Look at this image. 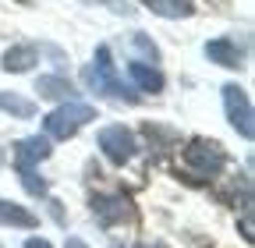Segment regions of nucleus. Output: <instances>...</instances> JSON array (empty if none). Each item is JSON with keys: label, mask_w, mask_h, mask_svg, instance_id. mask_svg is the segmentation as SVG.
<instances>
[{"label": "nucleus", "mask_w": 255, "mask_h": 248, "mask_svg": "<svg viewBox=\"0 0 255 248\" xmlns=\"http://www.w3.org/2000/svg\"><path fill=\"white\" fill-rule=\"evenodd\" d=\"M85 85H89L92 92L114 96V100H128V103H135V100H138L135 92L128 89L121 78H117V71H114V60H110V50H107V46H100V50H96V64H89V68H85Z\"/></svg>", "instance_id": "obj_1"}, {"label": "nucleus", "mask_w": 255, "mask_h": 248, "mask_svg": "<svg viewBox=\"0 0 255 248\" xmlns=\"http://www.w3.org/2000/svg\"><path fill=\"white\" fill-rule=\"evenodd\" d=\"M89 121H96V110L89 107V103H78V100H68L64 107H57L53 114H46V121H43V131L50 135V138H60V142H68V138H75Z\"/></svg>", "instance_id": "obj_2"}, {"label": "nucleus", "mask_w": 255, "mask_h": 248, "mask_svg": "<svg viewBox=\"0 0 255 248\" xmlns=\"http://www.w3.org/2000/svg\"><path fill=\"white\" fill-rule=\"evenodd\" d=\"M223 163H227V152H223L220 142H209V138H191L188 149H184V170L191 177H216L223 170Z\"/></svg>", "instance_id": "obj_3"}, {"label": "nucleus", "mask_w": 255, "mask_h": 248, "mask_svg": "<svg viewBox=\"0 0 255 248\" xmlns=\"http://www.w3.org/2000/svg\"><path fill=\"white\" fill-rule=\"evenodd\" d=\"M223 110H227V121L234 124V131L252 142L255 138V114H252V103H248V92L241 85H223Z\"/></svg>", "instance_id": "obj_4"}, {"label": "nucleus", "mask_w": 255, "mask_h": 248, "mask_svg": "<svg viewBox=\"0 0 255 248\" xmlns=\"http://www.w3.org/2000/svg\"><path fill=\"white\" fill-rule=\"evenodd\" d=\"M100 149H103V156L110 160V163H128L135 156V135L124 128V124H107V128H100Z\"/></svg>", "instance_id": "obj_5"}, {"label": "nucleus", "mask_w": 255, "mask_h": 248, "mask_svg": "<svg viewBox=\"0 0 255 248\" xmlns=\"http://www.w3.org/2000/svg\"><path fill=\"white\" fill-rule=\"evenodd\" d=\"M92 216L100 220V227H114L121 220H131V199L114 192V195H96L92 199Z\"/></svg>", "instance_id": "obj_6"}, {"label": "nucleus", "mask_w": 255, "mask_h": 248, "mask_svg": "<svg viewBox=\"0 0 255 248\" xmlns=\"http://www.w3.org/2000/svg\"><path fill=\"white\" fill-rule=\"evenodd\" d=\"M46 156H50V138H43V135L14 142V167H36Z\"/></svg>", "instance_id": "obj_7"}, {"label": "nucleus", "mask_w": 255, "mask_h": 248, "mask_svg": "<svg viewBox=\"0 0 255 248\" xmlns=\"http://www.w3.org/2000/svg\"><path fill=\"white\" fill-rule=\"evenodd\" d=\"M206 57L213 60V64H220V68H241V60H245V53L238 50V43L227 39V36L209 39L206 43Z\"/></svg>", "instance_id": "obj_8"}, {"label": "nucleus", "mask_w": 255, "mask_h": 248, "mask_svg": "<svg viewBox=\"0 0 255 248\" xmlns=\"http://www.w3.org/2000/svg\"><path fill=\"white\" fill-rule=\"evenodd\" d=\"M0 224H4V227H25V231H32V227H39V216L32 209H25V206H18V202H4V199H0Z\"/></svg>", "instance_id": "obj_9"}, {"label": "nucleus", "mask_w": 255, "mask_h": 248, "mask_svg": "<svg viewBox=\"0 0 255 248\" xmlns=\"http://www.w3.org/2000/svg\"><path fill=\"white\" fill-rule=\"evenodd\" d=\"M39 60V50L32 46V43H18V46H11L7 53H4V71H14V75H21V71H28L32 64Z\"/></svg>", "instance_id": "obj_10"}, {"label": "nucleus", "mask_w": 255, "mask_h": 248, "mask_svg": "<svg viewBox=\"0 0 255 248\" xmlns=\"http://www.w3.org/2000/svg\"><path fill=\"white\" fill-rule=\"evenodd\" d=\"M36 92L43 100H75V85L64 78V75H43L36 82Z\"/></svg>", "instance_id": "obj_11"}, {"label": "nucleus", "mask_w": 255, "mask_h": 248, "mask_svg": "<svg viewBox=\"0 0 255 248\" xmlns=\"http://www.w3.org/2000/svg\"><path fill=\"white\" fill-rule=\"evenodd\" d=\"M128 75H131V82L142 92H159L163 89V75L156 68H149V64H142V60H131V64H128Z\"/></svg>", "instance_id": "obj_12"}, {"label": "nucleus", "mask_w": 255, "mask_h": 248, "mask_svg": "<svg viewBox=\"0 0 255 248\" xmlns=\"http://www.w3.org/2000/svg\"><path fill=\"white\" fill-rule=\"evenodd\" d=\"M145 4L159 18H188V14H195V4H191V0H145Z\"/></svg>", "instance_id": "obj_13"}, {"label": "nucleus", "mask_w": 255, "mask_h": 248, "mask_svg": "<svg viewBox=\"0 0 255 248\" xmlns=\"http://www.w3.org/2000/svg\"><path fill=\"white\" fill-rule=\"evenodd\" d=\"M0 110H4V114H11V117L28 121L32 114H36V103H32V100H25V96H14V92H0Z\"/></svg>", "instance_id": "obj_14"}, {"label": "nucleus", "mask_w": 255, "mask_h": 248, "mask_svg": "<svg viewBox=\"0 0 255 248\" xmlns=\"http://www.w3.org/2000/svg\"><path fill=\"white\" fill-rule=\"evenodd\" d=\"M18 174H21V184L28 195H46V181L36 174V167H18Z\"/></svg>", "instance_id": "obj_15"}, {"label": "nucleus", "mask_w": 255, "mask_h": 248, "mask_svg": "<svg viewBox=\"0 0 255 248\" xmlns=\"http://www.w3.org/2000/svg\"><path fill=\"white\" fill-rule=\"evenodd\" d=\"M131 43H135V50H138V53H145L149 60H159V50H156V43H152L149 36H142V32H135V36H131Z\"/></svg>", "instance_id": "obj_16"}, {"label": "nucleus", "mask_w": 255, "mask_h": 248, "mask_svg": "<svg viewBox=\"0 0 255 248\" xmlns=\"http://www.w3.org/2000/svg\"><path fill=\"white\" fill-rule=\"evenodd\" d=\"M25 248H53V245H50L46 238H28V241H25Z\"/></svg>", "instance_id": "obj_17"}, {"label": "nucleus", "mask_w": 255, "mask_h": 248, "mask_svg": "<svg viewBox=\"0 0 255 248\" xmlns=\"http://www.w3.org/2000/svg\"><path fill=\"white\" fill-rule=\"evenodd\" d=\"M64 248H89L82 238H68V245H64Z\"/></svg>", "instance_id": "obj_18"}]
</instances>
